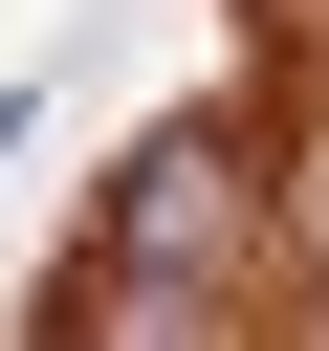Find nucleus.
<instances>
[{
	"label": "nucleus",
	"mask_w": 329,
	"mask_h": 351,
	"mask_svg": "<svg viewBox=\"0 0 329 351\" xmlns=\"http://www.w3.org/2000/svg\"><path fill=\"white\" fill-rule=\"evenodd\" d=\"M241 219H263V154H241V132H154V154L110 176V263H88V329H197V285L241 263Z\"/></svg>",
	"instance_id": "nucleus-1"
}]
</instances>
